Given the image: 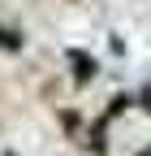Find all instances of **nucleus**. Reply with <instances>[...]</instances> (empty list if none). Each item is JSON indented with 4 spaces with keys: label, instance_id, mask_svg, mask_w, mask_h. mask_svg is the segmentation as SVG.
I'll return each instance as SVG.
<instances>
[{
    "label": "nucleus",
    "instance_id": "1",
    "mask_svg": "<svg viewBox=\"0 0 151 156\" xmlns=\"http://www.w3.org/2000/svg\"><path fill=\"white\" fill-rule=\"evenodd\" d=\"M0 44H5V48H22V39H17L13 26H0Z\"/></svg>",
    "mask_w": 151,
    "mask_h": 156
},
{
    "label": "nucleus",
    "instance_id": "2",
    "mask_svg": "<svg viewBox=\"0 0 151 156\" xmlns=\"http://www.w3.org/2000/svg\"><path fill=\"white\" fill-rule=\"evenodd\" d=\"M138 108H143V113H151V78L138 87Z\"/></svg>",
    "mask_w": 151,
    "mask_h": 156
},
{
    "label": "nucleus",
    "instance_id": "3",
    "mask_svg": "<svg viewBox=\"0 0 151 156\" xmlns=\"http://www.w3.org/2000/svg\"><path fill=\"white\" fill-rule=\"evenodd\" d=\"M138 156H151V147H143V152H138Z\"/></svg>",
    "mask_w": 151,
    "mask_h": 156
}]
</instances>
